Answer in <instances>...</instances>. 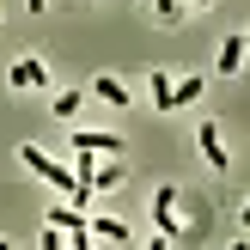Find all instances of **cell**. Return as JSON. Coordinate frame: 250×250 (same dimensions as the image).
I'll list each match as a JSON object with an SVG mask.
<instances>
[{"label": "cell", "mask_w": 250, "mask_h": 250, "mask_svg": "<svg viewBox=\"0 0 250 250\" xmlns=\"http://www.w3.org/2000/svg\"><path fill=\"white\" fill-rule=\"evenodd\" d=\"M183 6H214V0H183Z\"/></svg>", "instance_id": "d6986e66"}, {"label": "cell", "mask_w": 250, "mask_h": 250, "mask_svg": "<svg viewBox=\"0 0 250 250\" xmlns=\"http://www.w3.org/2000/svg\"><path fill=\"white\" fill-rule=\"evenodd\" d=\"M49 110H55V122H73V116L85 110V92H55V104H49Z\"/></svg>", "instance_id": "8fae6325"}, {"label": "cell", "mask_w": 250, "mask_h": 250, "mask_svg": "<svg viewBox=\"0 0 250 250\" xmlns=\"http://www.w3.org/2000/svg\"><path fill=\"white\" fill-rule=\"evenodd\" d=\"M141 250H171V238H159V232H153V238H146Z\"/></svg>", "instance_id": "2e32d148"}, {"label": "cell", "mask_w": 250, "mask_h": 250, "mask_svg": "<svg viewBox=\"0 0 250 250\" xmlns=\"http://www.w3.org/2000/svg\"><path fill=\"white\" fill-rule=\"evenodd\" d=\"M85 6H98V0H85Z\"/></svg>", "instance_id": "603a6c76"}, {"label": "cell", "mask_w": 250, "mask_h": 250, "mask_svg": "<svg viewBox=\"0 0 250 250\" xmlns=\"http://www.w3.org/2000/svg\"><path fill=\"white\" fill-rule=\"evenodd\" d=\"M146 85H153V110H171V85H177V80H171L165 67H153V80H146Z\"/></svg>", "instance_id": "7c38bea8"}, {"label": "cell", "mask_w": 250, "mask_h": 250, "mask_svg": "<svg viewBox=\"0 0 250 250\" xmlns=\"http://www.w3.org/2000/svg\"><path fill=\"white\" fill-rule=\"evenodd\" d=\"M0 250H12V238H0Z\"/></svg>", "instance_id": "ffe728a7"}, {"label": "cell", "mask_w": 250, "mask_h": 250, "mask_svg": "<svg viewBox=\"0 0 250 250\" xmlns=\"http://www.w3.org/2000/svg\"><path fill=\"white\" fill-rule=\"evenodd\" d=\"M110 189H122V159H98L92 171V195H110Z\"/></svg>", "instance_id": "ba28073f"}, {"label": "cell", "mask_w": 250, "mask_h": 250, "mask_svg": "<svg viewBox=\"0 0 250 250\" xmlns=\"http://www.w3.org/2000/svg\"><path fill=\"white\" fill-rule=\"evenodd\" d=\"M244 55H250V49H244V37H226V43H220V61H214V67H220V73H238V67H244Z\"/></svg>", "instance_id": "9c48e42d"}, {"label": "cell", "mask_w": 250, "mask_h": 250, "mask_svg": "<svg viewBox=\"0 0 250 250\" xmlns=\"http://www.w3.org/2000/svg\"><path fill=\"white\" fill-rule=\"evenodd\" d=\"M244 49H250V31H244Z\"/></svg>", "instance_id": "7402d4cb"}, {"label": "cell", "mask_w": 250, "mask_h": 250, "mask_svg": "<svg viewBox=\"0 0 250 250\" xmlns=\"http://www.w3.org/2000/svg\"><path fill=\"white\" fill-rule=\"evenodd\" d=\"M92 98H98V104H110V110L134 104V98H128V80H116V73H98V80H92Z\"/></svg>", "instance_id": "8992f818"}, {"label": "cell", "mask_w": 250, "mask_h": 250, "mask_svg": "<svg viewBox=\"0 0 250 250\" xmlns=\"http://www.w3.org/2000/svg\"><path fill=\"white\" fill-rule=\"evenodd\" d=\"M238 226L250 232V195H244V202H238Z\"/></svg>", "instance_id": "e0dca14e"}, {"label": "cell", "mask_w": 250, "mask_h": 250, "mask_svg": "<svg viewBox=\"0 0 250 250\" xmlns=\"http://www.w3.org/2000/svg\"><path fill=\"white\" fill-rule=\"evenodd\" d=\"M67 250H98V244L85 238V232H73V238H67Z\"/></svg>", "instance_id": "9a60e30c"}, {"label": "cell", "mask_w": 250, "mask_h": 250, "mask_svg": "<svg viewBox=\"0 0 250 250\" xmlns=\"http://www.w3.org/2000/svg\"><path fill=\"white\" fill-rule=\"evenodd\" d=\"M177 202H183V189H177V183H159V189H153V202H146V208H153V226H159V238H171V244L183 238Z\"/></svg>", "instance_id": "6da1fadb"}, {"label": "cell", "mask_w": 250, "mask_h": 250, "mask_svg": "<svg viewBox=\"0 0 250 250\" xmlns=\"http://www.w3.org/2000/svg\"><path fill=\"white\" fill-rule=\"evenodd\" d=\"M24 6H31V12H49V0H24Z\"/></svg>", "instance_id": "ac0fdd59"}, {"label": "cell", "mask_w": 250, "mask_h": 250, "mask_svg": "<svg viewBox=\"0 0 250 250\" xmlns=\"http://www.w3.org/2000/svg\"><path fill=\"white\" fill-rule=\"evenodd\" d=\"M73 153H92V159H116L122 153V134H104V128H73L67 134Z\"/></svg>", "instance_id": "3957f363"}, {"label": "cell", "mask_w": 250, "mask_h": 250, "mask_svg": "<svg viewBox=\"0 0 250 250\" xmlns=\"http://www.w3.org/2000/svg\"><path fill=\"white\" fill-rule=\"evenodd\" d=\"M6 85L12 92H49V67H43V55H19L6 67Z\"/></svg>", "instance_id": "7a4b0ae2"}, {"label": "cell", "mask_w": 250, "mask_h": 250, "mask_svg": "<svg viewBox=\"0 0 250 250\" xmlns=\"http://www.w3.org/2000/svg\"><path fill=\"white\" fill-rule=\"evenodd\" d=\"M37 250H67V232H55V226H43V244Z\"/></svg>", "instance_id": "5bb4252c"}, {"label": "cell", "mask_w": 250, "mask_h": 250, "mask_svg": "<svg viewBox=\"0 0 250 250\" xmlns=\"http://www.w3.org/2000/svg\"><path fill=\"white\" fill-rule=\"evenodd\" d=\"M232 250H250V244H244V238H238V244H232Z\"/></svg>", "instance_id": "44dd1931"}, {"label": "cell", "mask_w": 250, "mask_h": 250, "mask_svg": "<svg viewBox=\"0 0 250 250\" xmlns=\"http://www.w3.org/2000/svg\"><path fill=\"white\" fill-rule=\"evenodd\" d=\"M43 226H55V232L73 238V232H85V214H80L73 202H49V220H43Z\"/></svg>", "instance_id": "52a82bcc"}, {"label": "cell", "mask_w": 250, "mask_h": 250, "mask_svg": "<svg viewBox=\"0 0 250 250\" xmlns=\"http://www.w3.org/2000/svg\"><path fill=\"white\" fill-rule=\"evenodd\" d=\"M153 12H159V24H177L189 6H183V0H153Z\"/></svg>", "instance_id": "4fadbf2b"}, {"label": "cell", "mask_w": 250, "mask_h": 250, "mask_svg": "<svg viewBox=\"0 0 250 250\" xmlns=\"http://www.w3.org/2000/svg\"><path fill=\"white\" fill-rule=\"evenodd\" d=\"M202 98V73H183L177 85H171V110H183V104H195Z\"/></svg>", "instance_id": "30bf717a"}, {"label": "cell", "mask_w": 250, "mask_h": 250, "mask_svg": "<svg viewBox=\"0 0 250 250\" xmlns=\"http://www.w3.org/2000/svg\"><path fill=\"white\" fill-rule=\"evenodd\" d=\"M85 238H92V244H128V220H116V214H85Z\"/></svg>", "instance_id": "5b68a950"}, {"label": "cell", "mask_w": 250, "mask_h": 250, "mask_svg": "<svg viewBox=\"0 0 250 250\" xmlns=\"http://www.w3.org/2000/svg\"><path fill=\"white\" fill-rule=\"evenodd\" d=\"M195 153H202L214 171H226V165H232V153H226V134H220V122H202V128H195Z\"/></svg>", "instance_id": "277c9868"}]
</instances>
